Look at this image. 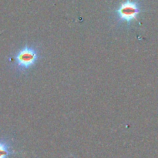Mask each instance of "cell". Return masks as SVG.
Segmentation results:
<instances>
[{"mask_svg":"<svg viewBox=\"0 0 158 158\" xmlns=\"http://www.w3.org/2000/svg\"><path fill=\"white\" fill-rule=\"evenodd\" d=\"M142 12L141 5L137 0H125L112 12L114 21L119 24H125L129 28L138 19Z\"/></svg>","mask_w":158,"mask_h":158,"instance_id":"6da1fadb","label":"cell"},{"mask_svg":"<svg viewBox=\"0 0 158 158\" xmlns=\"http://www.w3.org/2000/svg\"><path fill=\"white\" fill-rule=\"evenodd\" d=\"M41 57L39 48L33 45L26 44L13 56L14 66L16 71L25 73L33 68Z\"/></svg>","mask_w":158,"mask_h":158,"instance_id":"7a4b0ae2","label":"cell"},{"mask_svg":"<svg viewBox=\"0 0 158 158\" xmlns=\"http://www.w3.org/2000/svg\"><path fill=\"white\" fill-rule=\"evenodd\" d=\"M14 153L9 142L0 140V158H9Z\"/></svg>","mask_w":158,"mask_h":158,"instance_id":"3957f363","label":"cell"}]
</instances>
